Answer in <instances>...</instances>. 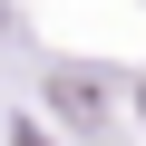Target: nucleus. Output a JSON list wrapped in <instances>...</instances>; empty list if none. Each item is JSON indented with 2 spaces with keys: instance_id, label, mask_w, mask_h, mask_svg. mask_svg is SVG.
Wrapping results in <instances>:
<instances>
[{
  "instance_id": "1",
  "label": "nucleus",
  "mask_w": 146,
  "mask_h": 146,
  "mask_svg": "<svg viewBox=\"0 0 146 146\" xmlns=\"http://www.w3.org/2000/svg\"><path fill=\"white\" fill-rule=\"evenodd\" d=\"M49 107L68 136H107V78L98 68H49Z\"/></svg>"
},
{
  "instance_id": "2",
  "label": "nucleus",
  "mask_w": 146,
  "mask_h": 146,
  "mask_svg": "<svg viewBox=\"0 0 146 146\" xmlns=\"http://www.w3.org/2000/svg\"><path fill=\"white\" fill-rule=\"evenodd\" d=\"M0 29H10V10H0Z\"/></svg>"
},
{
  "instance_id": "3",
  "label": "nucleus",
  "mask_w": 146,
  "mask_h": 146,
  "mask_svg": "<svg viewBox=\"0 0 146 146\" xmlns=\"http://www.w3.org/2000/svg\"><path fill=\"white\" fill-rule=\"evenodd\" d=\"M136 98H146V88H136Z\"/></svg>"
}]
</instances>
